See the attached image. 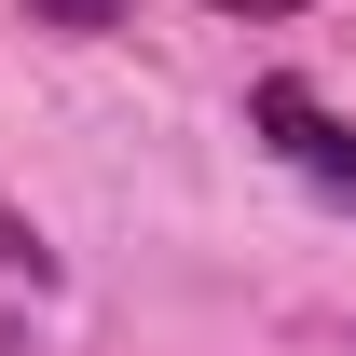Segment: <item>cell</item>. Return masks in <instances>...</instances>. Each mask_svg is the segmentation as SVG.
<instances>
[{
  "label": "cell",
  "instance_id": "obj_3",
  "mask_svg": "<svg viewBox=\"0 0 356 356\" xmlns=\"http://www.w3.org/2000/svg\"><path fill=\"white\" fill-rule=\"evenodd\" d=\"M55 28H110V14H124V0H42Z\"/></svg>",
  "mask_w": 356,
  "mask_h": 356
},
{
  "label": "cell",
  "instance_id": "obj_4",
  "mask_svg": "<svg viewBox=\"0 0 356 356\" xmlns=\"http://www.w3.org/2000/svg\"><path fill=\"white\" fill-rule=\"evenodd\" d=\"M220 14H302V0H220Z\"/></svg>",
  "mask_w": 356,
  "mask_h": 356
},
{
  "label": "cell",
  "instance_id": "obj_2",
  "mask_svg": "<svg viewBox=\"0 0 356 356\" xmlns=\"http://www.w3.org/2000/svg\"><path fill=\"white\" fill-rule=\"evenodd\" d=\"M0 274H28V288H42V274H55V261H42V233L14 220V206H0Z\"/></svg>",
  "mask_w": 356,
  "mask_h": 356
},
{
  "label": "cell",
  "instance_id": "obj_1",
  "mask_svg": "<svg viewBox=\"0 0 356 356\" xmlns=\"http://www.w3.org/2000/svg\"><path fill=\"white\" fill-rule=\"evenodd\" d=\"M247 124H261L274 151L302 165V178H329V192H356V124H329V110H315V83H261V96H247Z\"/></svg>",
  "mask_w": 356,
  "mask_h": 356
}]
</instances>
